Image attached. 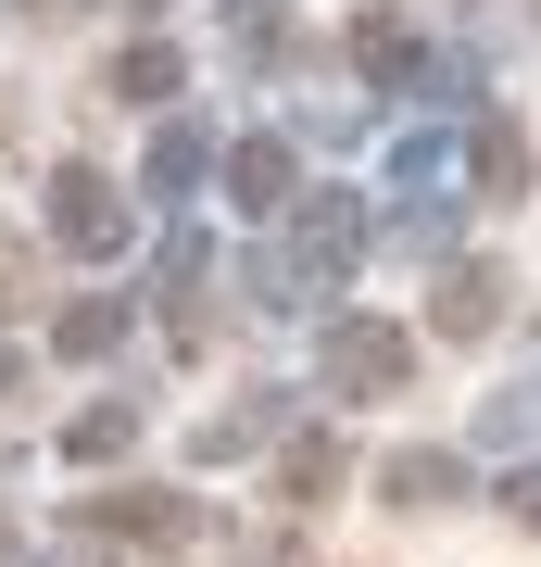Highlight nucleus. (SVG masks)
<instances>
[{
  "mask_svg": "<svg viewBox=\"0 0 541 567\" xmlns=\"http://www.w3.org/2000/svg\"><path fill=\"white\" fill-rule=\"evenodd\" d=\"M353 252H365V215L353 203H302V227L264 252V290H278V303H315V290L353 278Z\"/></svg>",
  "mask_w": 541,
  "mask_h": 567,
  "instance_id": "f257e3e1",
  "label": "nucleus"
},
{
  "mask_svg": "<svg viewBox=\"0 0 541 567\" xmlns=\"http://www.w3.org/2000/svg\"><path fill=\"white\" fill-rule=\"evenodd\" d=\"M403 365H416V341L378 316H341L327 328V391H353V404H378V391H403Z\"/></svg>",
  "mask_w": 541,
  "mask_h": 567,
  "instance_id": "f03ea898",
  "label": "nucleus"
},
{
  "mask_svg": "<svg viewBox=\"0 0 541 567\" xmlns=\"http://www.w3.org/2000/svg\"><path fill=\"white\" fill-rule=\"evenodd\" d=\"M51 240H63V252H126V203H114V177L63 164V177H51Z\"/></svg>",
  "mask_w": 541,
  "mask_h": 567,
  "instance_id": "7ed1b4c3",
  "label": "nucleus"
},
{
  "mask_svg": "<svg viewBox=\"0 0 541 567\" xmlns=\"http://www.w3.org/2000/svg\"><path fill=\"white\" fill-rule=\"evenodd\" d=\"M227 189H240L252 215H278L290 203V140H240V152H227Z\"/></svg>",
  "mask_w": 541,
  "mask_h": 567,
  "instance_id": "20e7f679",
  "label": "nucleus"
},
{
  "mask_svg": "<svg viewBox=\"0 0 541 567\" xmlns=\"http://www.w3.org/2000/svg\"><path fill=\"white\" fill-rule=\"evenodd\" d=\"M491 316H503V278H491V265H454V278H441V328H454V341H479Z\"/></svg>",
  "mask_w": 541,
  "mask_h": 567,
  "instance_id": "39448f33",
  "label": "nucleus"
},
{
  "mask_svg": "<svg viewBox=\"0 0 541 567\" xmlns=\"http://www.w3.org/2000/svg\"><path fill=\"white\" fill-rule=\"evenodd\" d=\"M278 492H290V505H315V492H341V442H327V429H302V442L278 454Z\"/></svg>",
  "mask_w": 541,
  "mask_h": 567,
  "instance_id": "423d86ee",
  "label": "nucleus"
},
{
  "mask_svg": "<svg viewBox=\"0 0 541 567\" xmlns=\"http://www.w3.org/2000/svg\"><path fill=\"white\" fill-rule=\"evenodd\" d=\"M391 492H403V505H454L466 466H454V454H391Z\"/></svg>",
  "mask_w": 541,
  "mask_h": 567,
  "instance_id": "0eeeda50",
  "label": "nucleus"
},
{
  "mask_svg": "<svg viewBox=\"0 0 541 567\" xmlns=\"http://www.w3.org/2000/svg\"><path fill=\"white\" fill-rule=\"evenodd\" d=\"M353 63H365V76H416V39H403L391 13H365L353 25Z\"/></svg>",
  "mask_w": 541,
  "mask_h": 567,
  "instance_id": "6e6552de",
  "label": "nucleus"
},
{
  "mask_svg": "<svg viewBox=\"0 0 541 567\" xmlns=\"http://www.w3.org/2000/svg\"><path fill=\"white\" fill-rule=\"evenodd\" d=\"M101 517H114V529H152V543H177V529H189V505H177V492H114Z\"/></svg>",
  "mask_w": 541,
  "mask_h": 567,
  "instance_id": "1a4fd4ad",
  "label": "nucleus"
},
{
  "mask_svg": "<svg viewBox=\"0 0 541 567\" xmlns=\"http://www.w3.org/2000/svg\"><path fill=\"white\" fill-rule=\"evenodd\" d=\"M126 442H139V416H126V404H101V416H76V429H63V454H76V466L126 454Z\"/></svg>",
  "mask_w": 541,
  "mask_h": 567,
  "instance_id": "9d476101",
  "label": "nucleus"
},
{
  "mask_svg": "<svg viewBox=\"0 0 541 567\" xmlns=\"http://www.w3.org/2000/svg\"><path fill=\"white\" fill-rule=\"evenodd\" d=\"M517 177H529V140H517V126H479V189L503 203V189H517Z\"/></svg>",
  "mask_w": 541,
  "mask_h": 567,
  "instance_id": "9b49d317",
  "label": "nucleus"
},
{
  "mask_svg": "<svg viewBox=\"0 0 541 567\" xmlns=\"http://www.w3.org/2000/svg\"><path fill=\"white\" fill-rule=\"evenodd\" d=\"M114 89H126V102H164V89H177V51H164V39H152V51H126V63H114Z\"/></svg>",
  "mask_w": 541,
  "mask_h": 567,
  "instance_id": "f8f14e48",
  "label": "nucleus"
},
{
  "mask_svg": "<svg viewBox=\"0 0 541 567\" xmlns=\"http://www.w3.org/2000/svg\"><path fill=\"white\" fill-rule=\"evenodd\" d=\"M201 177V126H164L152 140V189H189Z\"/></svg>",
  "mask_w": 541,
  "mask_h": 567,
  "instance_id": "ddd939ff",
  "label": "nucleus"
},
{
  "mask_svg": "<svg viewBox=\"0 0 541 567\" xmlns=\"http://www.w3.org/2000/svg\"><path fill=\"white\" fill-rule=\"evenodd\" d=\"M114 341H126L114 303H76V316H63V353H114Z\"/></svg>",
  "mask_w": 541,
  "mask_h": 567,
  "instance_id": "4468645a",
  "label": "nucleus"
},
{
  "mask_svg": "<svg viewBox=\"0 0 541 567\" xmlns=\"http://www.w3.org/2000/svg\"><path fill=\"white\" fill-rule=\"evenodd\" d=\"M25 13H76V0H25Z\"/></svg>",
  "mask_w": 541,
  "mask_h": 567,
  "instance_id": "2eb2a0df",
  "label": "nucleus"
}]
</instances>
